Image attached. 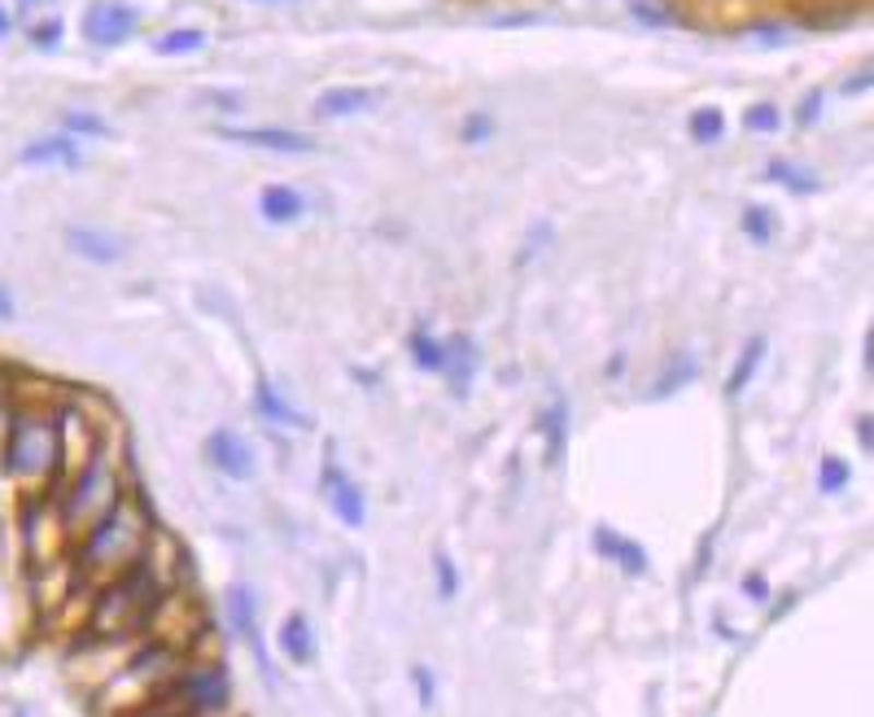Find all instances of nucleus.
<instances>
[{"label": "nucleus", "instance_id": "a878e982", "mask_svg": "<svg viewBox=\"0 0 874 717\" xmlns=\"http://www.w3.org/2000/svg\"><path fill=\"white\" fill-rule=\"evenodd\" d=\"M848 481H852V468H848L839 455H826V459L817 463V490H822V494H839Z\"/></svg>", "mask_w": 874, "mask_h": 717}, {"label": "nucleus", "instance_id": "20e7f679", "mask_svg": "<svg viewBox=\"0 0 874 717\" xmlns=\"http://www.w3.org/2000/svg\"><path fill=\"white\" fill-rule=\"evenodd\" d=\"M122 498V481H118V468L109 463L105 450H92L83 459V468L74 472V481L66 485L61 494V525L70 533H83L92 520H101L114 503Z\"/></svg>", "mask_w": 874, "mask_h": 717}, {"label": "nucleus", "instance_id": "ddd939ff", "mask_svg": "<svg viewBox=\"0 0 874 717\" xmlns=\"http://www.w3.org/2000/svg\"><path fill=\"white\" fill-rule=\"evenodd\" d=\"M275 647H280V656L288 660V665H310L315 660V625H310V616L306 612H288L284 621H280V630H275Z\"/></svg>", "mask_w": 874, "mask_h": 717}, {"label": "nucleus", "instance_id": "dca6fc26", "mask_svg": "<svg viewBox=\"0 0 874 717\" xmlns=\"http://www.w3.org/2000/svg\"><path fill=\"white\" fill-rule=\"evenodd\" d=\"M66 245H70L79 258L101 262V267H109V262L122 258V240H118L114 232H101V227H70V232H66Z\"/></svg>", "mask_w": 874, "mask_h": 717}, {"label": "nucleus", "instance_id": "4468645a", "mask_svg": "<svg viewBox=\"0 0 874 717\" xmlns=\"http://www.w3.org/2000/svg\"><path fill=\"white\" fill-rule=\"evenodd\" d=\"M17 162H22V166H79V162H83V149H79L74 136H44V140L26 144V149L17 153Z\"/></svg>", "mask_w": 874, "mask_h": 717}, {"label": "nucleus", "instance_id": "5701e85b", "mask_svg": "<svg viewBox=\"0 0 874 717\" xmlns=\"http://www.w3.org/2000/svg\"><path fill=\"white\" fill-rule=\"evenodd\" d=\"M201 44H205V31H197V26H175V31H166V35L153 39V52H157V57H184V52H197Z\"/></svg>", "mask_w": 874, "mask_h": 717}, {"label": "nucleus", "instance_id": "4be33fe9", "mask_svg": "<svg viewBox=\"0 0 874 717\" xmlns=\"http://www.w3.org/2000/svg\"><path fill=\"white\" fill-rule=\"evenodd\" d=\"M765 175L778 179V184L791 188V192H817V188H822V179H817L813 171H804V166H795V162H787V157H773V162L765 166Z\"/></svg>", "mask_w": 874, "mask_h": 717}, {"label": "nucleus", "instance_id": "c9c22d12", "mask_svg": "<svg viewBox=\"0 0 874 717\" xmlns=\"http://www.w3.org/2000/svg\"><path fill=\"white\" fill-rule=\"evenodd\" d=\"M817 105H822V87L804 92V101H800V122H804V127H808V122L817 118Z\"/></svg>", "mask_w": 874, "mask_h": 717}, {"label": "nucleus", "instance_id": "7c9ffc66", "mask_svg": "<svg viewBox=\"0 0 874 717\" xmlns=\"http://www.w3.org/2000/svg\"><path fill=\"white\" fill-rule=\"evenodd\" d=\"M411 682H415V700H420V708L433 713V704H437V673H433L428 665H411Z\"/></svg>", "mask_w": 874, "mask_h": 717}, {"label": "nucleus", "instance_id": "4c0bfd02", "mask_svg": "<svg viewBox=\"0 0 874 717\" xmlns=\"http://www.w3.org/2000/svg\"><path fill=\"white\" fill-rule=\"evenodd\" d=\"M13 310H17V306H13V297L0 289V324H4V319H13Z\"/></svg>", "mask_w": 874, "mask_h": 717}, {"label": "nucleus", "instance_id": "412c9836", "mask_svg": "<svg viewBox=\"0 0 874 717\" xmlns=\"http://www.w3.org/2000/svg\"><path fill=\"white\" fill-rule=\"evenodd\" d=\"M760 358H765V337H752L747 345H743V354H739V363H734V372H730V380H725V393L730 398H739L743 389H747V380L756 376V367H760Z\"/></svg>", "mask_w": 874, "mask_h": 717}, {"label": "nucleus", "instance_id": "72a5a7b5", "mask_svg": "<svg viewBox=\"0 0 874 717\" xmlns=\"http://www.w3.org/2000/svg\"><path fill=\"white\" fill-rule=\"evenodd\" d=\"M31 39L39 44V48H48V44H57L61 39V22H39L35 31H31Z\"/></svg>", "mask_w": 874, "mask_h": 717}, {"label": "nucleus", "instance_id": "f257e3e1", "mask_svg": "<svg viewBox=\"0 0 874 717\" xmlns=\"http://www.w3.org/2000/svg\"><path fill=\"white\" fill-rule=\"evenodd\" d=\"M162 599H166V581L157 577V568L144 555L96 590L92 612H87V634L101 638V643L140 638V634L153 630Z\"/></svg>", "mask_w": 874, "mask_h": 717}, {"label": "nucleus", "instance_id": "58836bf2", "mask_svg": "<svg viewBox=\"0 0 874 717\" xmlns=\"http://www.w3.org/2000/svg\"><path fill=\"white\" fill-rule=\"evenodd\" d=\"M4 420H9V411H4V398H0V424H4Z\"/></svg>", "mask_w": 874, "mask_h": 717}, {"label": "nucleus", "instance_id": "b1692460", "mask_svg": "<svg viewBox=\"0 0 874 717\" xmlns=\"http://www.w3.org/2000/svg\"><path fill=\"white\" fill-rule=\"evenodd\" d=\"M411 354H415V367L420 372H446V341H437V337H428L424 328H415L411 332Z\"/></svg>", "mask_w": 874, "mask_h": 717}, {"label": "nucleus", "instance_id": "9d476101", "mask_svg": "<svg viewBox=\"0 0 874 717\" xmlns=\"http://www.w3.org/2000/svg\"><path fill=\"white\" fill-rule=\"evenodd\" d=\"M214 136L236 140V144H253V149H271V153H310L315 149V136L293 131V127H227V122H218Z\"/></svg>", "mask_w": 874, "mask_h": 717}, {"label": "nucleus", "instance_id": "1a4fd4ad", "mask_svg": "<svg viewBox=\"0 0 874 717\" xmlns=\"http://www.w3.org/2000/svg\"><path fill=\"white\" fill-rule=\"evenodd\" d=\"M140 17L131 4H118V0H105V4H92L87 17H83V39L87 44H101V48H114L122 44L127 35H135Z\"/></svg>", "mask_w": 874, "mask_h": 717}, {"label": "nucleus", "instance_id": "6ab92c4d", "mask_svg": "<svg viewBox=\"0 0 874 717\" xmlns=\"http://www.w3.org/2000/svg\"><path fill=\"white\" fill-rule=\"evenodd\" d=\"M538 428H542V437H546V455L559 459V455H564V442H568V402L555 398V402L538 415Z\"/></svg>", "mask_w": 874, "mask_h": 717}, {"label": "nucleus", "instance_id": "c85d7f7f", "mask_svg": "<svg viewBox=\"0 0 874 717\" xmlns=\"http://www.w3.org/2000/svg\"><path fill=\"white\" fill-rule=\"evenodd\" d=\"M743 127H747V131H778V127H782V114H778L773 101H756V105L743 114Z\"/></svg>", "mask_w": 874, "mask_h": 717}, {"label": "nucleus", "instance_id": "f3484780", "mask_svg": "<svg viewBox=\"0 0 874 717\" xmlns=\"http://www.w3.org/2000/svg\"><path fill=\"white\" fill-rule=\"evenodd\" d=\"M258 210H262L267 223H297V219L306 214V201H302L297 188H288V184H271V188H262Z\"/></svg>", "mask_w": 874, "mask_h": 717}, {"label": "nucleus", "instance_id": "0eeeda50", "mask_svg": "<svg viewBox=\"0 0 874 717\" xmlns=\"http://www.w3.org/2000/svg\"><path fill=\"white\" fill-rule=\"evenodd\" d=\"M205 459L227 481H253V472H258V455L245 442V433H236V428H214L205 437Z\"/></svg>", "mask_w": 874, "mask_h": 717}, {"label": "nucleus", "instance_id": "6e6552de", "mask_svg": "<svg viewBox=\"0 0 874 717\" xmlns=\"http://www.w3.org/2000/svg\"><path fill=\"white\" fill-rule=\"evenodd\" d=\"M227 630L236 638L249 643V651L262 660V673H271L267 665V647H262V634H258V590L249 581H232L227 586Z\"/></svg>", "mask_w": 874, "mask_h": 717}, {"label": "nucleus", "instance_id": "f8f14e48", "mask_svg": "<svg viewBox=\"0 0 874 717\" xmlns=\"http://www.w3.org/2000/svg\"><path fill=\"white\" fill-rule=\"evenodd\" d=\"M385 101L380 87H328L319 101H315V118H354V114H367Z\"/></svg>", "mask_w": 874, "mask_h": 717}, {"label": "nucleus", "instance_id": "393cba45", "mask_svg": "<svg viewBox=\"0 0 874 717\" xmlns=\"http://www.w3.org/2000/svg\"><path fill=\"white\" fill-rule=\"evenodd\" d=\"M721 131H725V118H721V109L704 105V109H695V114H690V140H695V144H717V140H721Z\"/></svg>", "mask_w": 874, "mask_h": 717}, {"label": "nucleus", "instance_id": "39448f33", "mask_svg": "<svg viewBox=\"0 0 874 717\" xmlns=\"http://www.w3.org/2000/svg\"><path fill=\"white\" fill-rule=\"evenodd\" d=\"M170 686H175L179 704H184L192 717H201V713H223V708H227V695H232V682H227L223 665H197V660H188V665L170 678Z\"/></svg>", "mask_w": 874, "mask_h": 717}, {"label": "nucleus", "instance_id": "473e14b6", "mask_svg": "<svg viewBox=\"0 0 874 717\" xmlns=\"http://www.w3.org/2000/svg\"><path fill=\"white\" fill-rule=\"evenodd\" d=\"M739 590H743L752 603H769V577H765V573H747V577L739 581Z\"/></svg>", "mask_w": 874, "mask_h": 717}, {"label": "nucleus", "instance_id": "cd10ccee", "mask_svg": "<svg viewBox=\"0 0 874 717\" xmlns=\"http://www.w3.org/2000/svg\"><path fill=\"white\" fill-rule=\"evenodd\" d=\"M66 131H70V136H96V140L114 136L109 122L96 118V114H87V109H70V114H66Z\"/></svg>", "mask_w": 874, "mask_h": 717}, {"label": "nucleus", "instance_id": "a211bd4d", "mask_svg": "<svg viewBox=\"0 0 874 717\" xmlns=\"http://www.w3.org/2000/svg\"><path fill=\"white\" fill-rule=\"evenodd\" d=\"M472 372H476V345L468 337H446V372L441 376L454 385V393L468 389Z\"/></svg>", "mask_w": 874, "mask_h": 717}, {"label": "nucleus", "instance_id": "423d86ee", "mask_svg": "<svg viewBox=\"0 0 874 717\" xmlns=\"http://www.w3.org/2000/svg\"><path fill=\"white\" fill-rule=\"evenodd\" d=\"M319 485H323V498H328V507H332V516L345 525V529H363L367 525V494H363V485L328 455V463H323V472H319Z\"/></svg>", "mask_w": 874, "mask_h": 717}, {"label": "nucleus", "instance_id": "9b49d317", "mask_svg": "<svg viewBox=\"0 0 874 717\" xmlns=\"http://www.w3.org/2000/svg\"><path fill=\"white\" fill-rule=\"evenodd\" d=\"M594 551H599L603 560H612L625 577H647V568H651L647 546L634 542V538H625L621 529H607V525H594Z\"/></svg>", "mask_w": 874, "mask_h": 717}, {"label": "nucleus", "instance_id": "2f4dec72", "mask_svg": "<svg viewBox=\"0 0 874 717\" xmlns=\"http://www.w3.org/2000/svg\"><path fill=\"white\" fill-rule=\"evenodd\" d=\"M489 136H494V118H489V114H468L463 127H459V140H463V144H481V140H489Z\"/></svg>", "mask_w": 874, "mask_h": 717}, {"label": "nucleus", "instance_id": "aec40b11", "mask_svg": "<svg viewBox=\"0 0 874 717\" xmlns=\"http://www.w3.org/2000/svg\"><path fill=\"white\" fill-rule=\"evenodd\" d=\"M699 376V363L690 358V354H677V358H669V367L656 376V385H651V398H673L682 385H690Z\"/></svg>", "mask_w": 874, "mask_h": 717}, {"label": "nucleus", "instance_id": "7ed1b4c3", "mask_svg": "<svg viewBox=\"0 0 874 717\" xmlns=\"http://www.w3.org/2000/svg\"><path fill=\"white\" fill-rule=\"evenodd\" d=\"M4 463L22 481H44L66 463V428L57 415L44 411H13L4 437Z\"/></svg>", "mask_w": 874, "mask_h": 717}, {"label": "nucleus", "instance_id": "f704fd0d", "mask_svg": "<svg viewBox=\"0 0 874 717\" xmlns=\"http://www.w3.org/2000/svg\"><path fill=\"white\" fill-rule=\"evenodd\" d=\"M870 428H874V420H870V411H861V415H857V442H861V455L874 450V433H870Z\"/></svg>", "mask_w": 874, "mask_h": 717}, {"label": "nucleus", "instance_id": "bb28decb", "mask_svg": "<svg viewBox=\"0 0 874 717\" xmlns=\"http://www.w3.org/2000/svg\"><path fill=\"white\" fill-rule=\"evenodd\" d=\"M433 581H437V599L459 595V568H454L450 551H433Z\"/></svg>", "mask_w": 874, "mask_h": 717}, {"label": "nucleus", "instance_id": "c756f323", "mask_svg": "<svg viewBox=\"0 0 874 717\" xmlns=\"http://www.w3.org/2000/svg\"><path fill=\"white\" fill-rule=\"evenodd\" d=\"M743 232H747L756 245H765V240L773 236V214H769V205H747V210H743Z\"/></svg>", "mask_w": 874, "mask_h": 717}, {"label": "nucleus", "instance_id": "f03ea898", "mask_svg": "<svg viewBox=\"0 0 874 717\" xmlns=\"http://www.w3.org/2000/svg\"><path fill=\"white\" fill-rule=\"evenodd\" d=\"M153 516L144 507L140 494H127L83 529V542H79V568L83 573H101L105 581L118 577L122 568H131L135 560H144L153 551Z\"/></svg>", "mask_w": 874, "mask_h": 717}, {"label": "nucleus", "instance_id": "2eb2a0df", "mask_svg": "<svg viewBox=\"0 0 874 717\" xmlns=\"http://www.w3.org/2000/svg\"><path fill=\"white\" fill-rule=\"evenodd\" d=\"M253 411H258L267 424H280V428H310V415L297 411L271 380H258V389H253Z\"/></svg>", "mask_w": 874, "mask_h": 717}, {"label": "nucleus", "instance_id": "e433bc0d", "mask_svg": "<svg viewBox=\"0 0 874 717\" xmlns=\"http://www.w3.org/2000/svg\"><path fill=\"white\" fill-rule=\"evenodd\" d=\"M861 367H865V376L874 372V328H865V337H861Z\"/></svg>", "mask_w": 874, "mask_h": 717}]
</instances>
